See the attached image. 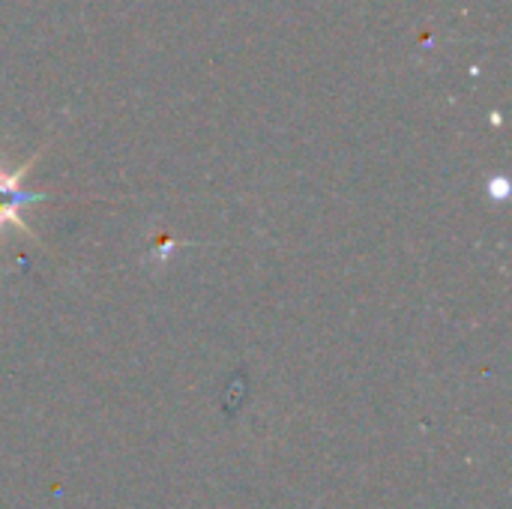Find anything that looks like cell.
<instances>
[{"instance_id": "obj_1", "label": "cell", "mask_w": 512, "mask_h": 509, "mask_svg": "<svg viewBox=\"0 0 512 509\" xmlns=\"http://www.w3.org/2000/svg\"><path fill=\"white\" fill-rule=\"evenodd\" d=\"M33 165V159L24 165V168H18V171H9V168H3V162H0V231L12 222V225H21L27 234H33V228H27L21 219H18V207L21 204H27V201H42V195H30V192H24L18 183H21V177H24V171Z\"/></svg>"}]
</instances>
